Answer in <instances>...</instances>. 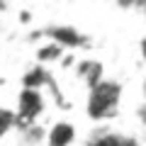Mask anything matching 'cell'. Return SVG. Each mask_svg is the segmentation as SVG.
Instances as JSON below:
<instances>
[{
	"label": "cell",
	"mask_w": 146,
	"mask_h": 146,
	"mask_svg": "<svg viewBox=\"0 0 146 146\" xmlns=\"http://www.w3.org/2000/svg\"><path fill=\"white\" fill-rule=\"evenodd\" d=\"M144 95H146V80H144Z\"/></svg>",
	"instance_id": "obj_10"
},
{
	"label": "cell",
	"mask_w": 146,
	"mask_h": 146,
	"mask_svg": "<svg viewBox=\"0 0 146 146\" xmlns=\"http://www.w3.org/2000/svg\"><path fill=\"white\" fill-rule=\"evenodd\" d=\"M44 112V98L36 88H22L20 98H17V117L22 122H34L36 117Z\"/></svg>",
	"instance_id": "obj_2"
},
{
	"label": "cell",
	"mask_w": 146,
	"mask_h": 146,
	"mask_svg": "<svg viewBox=\"0 0 146 146\" xmlns=\"http://www.w3.org/2000/svg\"><path fill=\"white\" fill-rule=\"evenodd\" d=\"M46 83H51V76H49L46 68H42V66L32 68V71L25 76V88H36V90H42Z\"/></svg>",
	"instance_id": "obj_5"
},
{
	"label": "cell",
	"mask_w": 146,
	"mask_h": 146,
	"mask_svg": "<svg viewBox=\"0 0 146 146\" xmlns=\"http://www.w3.org/2000/svg\"><path fill=\"white\" fill-rule=\"evenodd\" d=\"M49 36H51L54 42H58L63 49L80 46L83 44V36L78 34V29H73V27H51L49 29Z\"/></svg>",
	"instance_id": "obj_4"
},
{
	"label": "cell",
	"mask_w": 146,
	"mask_h": 146,
	"mask_svg": "<svg viewBox=\"0 0 146 146\" xmlns=\"http://www.w3.org/2000/svg\"><path fill=\"white\" fill-rule=\"evenodd\" d=\"M119 102H122V85L115 80L100 78L98 83L90 85L88 90V102H85V112L90 119L95 122H105L119 112Z\"/></svg>",
	"instance_id": "obj_1"
},
{
	"label": "cell",
	"mask_w": 146,
	"mask_h": 146,
	"mask_svg": "<svg viewBox=\"0 0 146 146\" xmlns=\"http://www.w3.org/2000/svg\"><path fill=\"white\" fill-rule=\"evenodd\" d=\"M76 141V127L71 122H56L46 131V146H73Z\"/></svg>",
	"instance_id": "obj_3"
},
{
	"label": "cell",
	"mask_w": 146,
	"mask_h": 146,
	"mask_svg": "<svg viewBox=\"0 0 146 146\" xmlns=\"http://www.w3.org/2000/svg\"><path fill=\"white\" fill-rule=\"evenodd\" d=\"M12 122H15V119H12V115H7V112H0V136H3V134H5V131L12 127Z\"/></svg>",
	"instance_id": "obj_8"
},
{
	"label": "cell",
	"mask_w": 146,
	"mask_h": 146,
	"mask_svg": "<svg viewBox=\"0 0 146 146\" xmlns=\"http://www.w3.org/2000/svg\"><path fill=\"white\" fill-rule=\"evenodd\" d=\"M139 54H141V58L146 61V36H144V39L139 42Z\"/></svg>",
	"instance_id": "obj_9"
},
{
	"label": "cell",
	"mask_w": 146,
	"mask_h": 146,
	"mask_svg": "<svg viewBox=\"0 0 146 146\" xmlns=\"http://www.w3.org/2000/svg\"><path fill=\"white\" fill-rule=\"evenodd\" d=\"M61 54H63V46H61L58 42H54V39H51V44H46L44 49H39V54H36V56H39V61H58V58H61Z\"/></svg>",
	"instance_id": "obj_7"
},
{
	"label": "cell",
	"mask_w": 146,
	"mask_h": 146,
	"mask_svg": "<svg viewBox=\"0 0 146 146\" xmlns=\"http://www.w3.org/2000/svg\"><path fill=\"white\" fill-rule=\"evenodd\" d=\"M78 76L88 83V88H90L93 83H98V80L102 78V66L95 63V61H83V63L78 66Z\"/></svg>",
	"instance_id": "obj_6"
}]
</instances>
